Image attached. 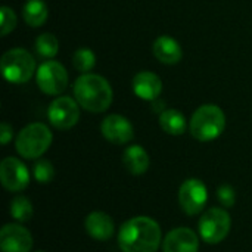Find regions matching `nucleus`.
<instances>
[{
  "label": "nucleus",
  "instance_id": "4be33fe9",
  "mask_svg": "<svg viewBox=\"0 0 252 252\" xmlns=\"http://www.w3.org/2000/svg\"><path fill=\"white\" fill-rule=\"evenodd\" d=\"M72 65H74V68L77 71H80L83 74H87L96 65V55L93 53V50H90L87 47H81L74 53Z\"/></svg>",
  "mask_w": 252,
  "mask_h": 252
},
{
  "label": "nucleus",
  "instance_id": "2eb2a0df",
  "mask_svg": "<svg viewBox=\"0 0 252 252\" xmlns=\"http://www.w3.org/2000/svg\"><path fill=\"white\" fill-rule=\"evenodd\" d=\"M86 232L96 241H108L115 233V223L106 213H90L84 220Z\"/></svg>",
  "mask_w": 252,
  "mask_h": 252
},
{
  "label": "nucleus",
  "instance_id": "20e7f679",
  "mask_svg": "<svg viewBox=\"0 0 252 252\" xmlns=\"http://www.w3.org/2000/svg\"><path fill=\"white\" fill-rule=\"evenodd\" d=\"M50 128L43 123H32L24 127L16 136L15 148L25 159H38L52 145Z\"/></svg>",
  "mask_w": 252,
  "mask_h": 252
},
{
  "label": "nucleus",
  "instance_id": "f8f14e48",
  "mask_svg": "<svg viewBox=\"0 0 252 252\" xmlns=\"http://www.w3.org/2000/svg\"><path fill=\"white\" fill-rule=\"evenodd\" d=\"M102 136L114 145H126L134 137V130L131 123L118 114L108 115L100 126Z\"/></svg>",
  "mask_w": 252,
  "mask_h": 252
},
{
  "label": "nucleus",
  "instance_id": "393cba45",
  "mask_svg": "<svg viewBox=\"0 0 252 252\" xmlns=\"http://www.w3.org/2000/svg\"><path fill=\"white\" fill-rule=\"evenodd\" d=\"M217 196L220 204L226 208H232L236 202V192L230 185H221L217 190Z\"/></svg>",
  "mask_w": 252,
  "mask_h": 252
},
{
  "label": "nucleus",
  "instance_id": "dca6fc26",
  "mask_svg": "<svg viewBox=\"0 0 252 252\" xmlns=\"http://www.w3.org/2000/svg\"><path fill=\"white\" fill-rule=\"evenodd\" d=\"M152 52H154L155 58L165 65L179 63L182 56H183V52H182L179 41L170 35H159L154 41Z\"/></svg>",
  "mask_w": 252,
  "mask_h": 252
},
{
  "label": "nucleus",
  "instance_id": "0eeeda50",
  "mask_svg": "<svg viewBox=\"0 0 252 252\" xmlns=\"http://www.w3.org/2000/svg\"><path fill=\"white\" fill-rule=\"evenodd\" d=\"M35 81L44 94L58 96L63 93L68 86V72L62 63L49 59L38 66L35 72Z\"/></svg>",
  "mask_w": 252,
  "mask_h": 252
},
{
  "label": "nucleus",
  "instance_id": "aec40b11",
  "mask_svg": "<svg viewBox=\"0 0 252 252\" xmlns=\"http://www.w3.org/2000/svg\"><path fill=\"white\" fill-rule=\"evenodd\" d=\"M9 213L18 223H25V221H30L32 219L34 210H32V204L30 202L28 198L18 195L10 201Z\"/></svg>",
  "mask_w": 252,
  "mask_h": 252
},
{
  "label": "nucleus",
  "instance_id": "39448f33",
  "mask_svg": "<svg viewBox=\"0 0 252 252\" xmlns=\"http://www.w3.org/2000/svg\"><path fill=\"white\" fill-rule=\"evenodd\" d=\"M3 77L13 84H22L31 80L35 72V61L25 49L7 50L0 61Z\"/></svg>",
  "mask_w": 252,
  "mask_h": 252
},
{
  "label": "nucleus",
  "instance_id": "6ab92c4d",
  "mask_svg": "<svg viewBox=\"0 0 252 252\" xmlns=\"http://www.w3.org/2000/svg\"><path fill=\"white\" fill-rule=\"evenodd\" d=\"M159 124L161 128L171 136H180L188 130V121L185 115L177 109L162 111L159 115Z\"/></svg>",
  "mask_w": 252,
  "mask_h": 252
},
{
  "label": "nucleus",
  "instance_id": "f257e3e1",
  "mask_svg": "<svg viewBox=\"0 0 252 252\" xmlns=\"http://www.w3.org/2000/svg\"><path fill=\"white\" fill-rule=\"evenodd\" d=\"M161 244V227L151 217H133L120 227L118 247L123 252H157Z\"/></svg>",
  "mask_w": 252,
  "mask_h": 252
},
{
  "label": "nucleus",
  "instance_id": "6e6552de",
  "mask_svg": "<svg viewBox=\"0 0 252 252\" xmlns=\"http://www.w3.org/2000/svg\"><path fill=\"white\" fill-rule=\"evenodd\" d=\"M47 118L55 128L69 130L80 120V105L69 96H59L50 103Z\"/></svg>",
  "mask_w": 252,
  "mask_h": 252
},
{
  "label": "nucleus",
  "instance_id": "9d476101",
  "mask_svg": "<svg viewBox=\"0 0 252 252\" xmlns=\"http://www.w3.org/2000/svg\"><path fill=\"white\" fill-rule=\"evenodd\" d=\"M1 186L9 192H21L30 183V171L22 161L13 157H7L0 164Z\"/></svg>",
  "mask_w": 252,
  "mask_h": 252
},
{
  "label": "nucleus",
  "instance_id": "ddd939ff",
  "mask_svg": "<svg viewBox=\"0 0 252 252\" xmlns=\"http://www.w3.org/2000/svg\"><path fill=\"white\" fill-rule=\"evenodd\" d=\"M199 238L189 227H177L167 233L162 241V252H198Z\"/></svg>",
  "mask_w": 252,
  "mask_h": 252
},
{
  "label": "nucleus",
  "instance_id": "412c9836",
  "mask_svg": "<svg viewBox=\"0 0 252 252\" xmlns=\"http://www.w3.org/2000/svg\"><path fill=\"white\" fill-rule=\"evenodd\" d=\"M34 49H35L38 56L46 58V59H52V58L56 56V53L59 50V41L53 34L44 32V34H40L35 38Z\"/></svg>",
  "mask_w": 252,
  "mask_h": 252
},
{
  "label": "nucleus",
  "instance_id": "7ed1b4c3",
  "mask_svg": "<svg viewBox=\"0 0 252 252\" xmlns=\"http://www.w3.org/2000/svg\"><path fill=\"white\" fill-rule=\"evenodd\" d=\"M226 128V115L223 109L214 103L199 106L189 123L192 136L199 142H211L221 136Z\"/></svg>",
  "mask_w": 252,
  "mask_h": 252
},
{
  "label": "nucleus",
  "instance_id": "a211bd4d",
  "mask_svg": "<svg viewBox=\"0 0 252 252\" xmlns=\"http://www.w3.org/2000/svg\"><path fill=\"white\" fill-rule=\"evenodd\" d=\"M49 16V9L44 0H27L22 6V18L30 27H41Z\"/></svg>",
  "mask_w": 252,
  "mask_h": 252
},
{
  "label": "nucleus",
  "instance_id": "4468645a",
  "mask_svg": "<svg viewBox=\"0 0 252 252\" xmlns=\"http://www.w3.org/2000/svg\"><path fill=\"white\" fill-rule=\"evenodd\" d=\"M131 89L139 99L154 102L159 97L162 92L161 78L151 71H140L134 75L131 81Z\"/></svg>",
  "mask_w": 252,
  "mask_h": 252
},
{
  "label": "nucleus",
  "instance_id": "9b49d317",
  "mask_svg": "<svg viewBox=\"0 0 252 252\" xmlns=\"http://www.w3.org/2000/svg\"><path fill=\"white\" fill-rule=\"evenodd\" d=\"M32 248V236L19 223L4 224L0 230L1 252H30Z\"/></svg>",
  "mask_w": 252,
  "mask_h": 252
},
{
  "label": "nucleus",
  "instance_id": "f03ea898",
  "mask_svg": "<svg viewBox=\"0 0 252 252\" xmlns=\"http://www.w3.org/2000/svg\"><path fill=\"white\" fill-rule=\"evenodd\" d=\"M74 97L89 112H103L112 103V87L106 78L97 74H83L74 83Z\"/></svg>",
  "mask_w": 252,
  "mask_h": 252
},
{
  "label": "nucleus",
  "instance_id": "a878e982",
  "mask_svg": "<svg viewBox=\"0 0 252 252\" xmlns=\"http://www.w3.org/2000/svg\"><path fill=\"white\" fill-rule=\"evenodd\" d=\"M12 136H13L12 127L7 123H1V126H0V142H1V145H7L12 140Z\"/></svg>",
  "mask_w": 252,
  "mask_h": 252
},
{
  "label": "nucleus",
  "instance_id": "423d86ee",
  "mask_svg": "<svg viewBox=\"0 0 252 252\" xmlns=\"http://www.w3.org/2000/svg\"><path fill=\"white\" fill-rule=\"evenodd\" d=\"M232 227V220L224 208H210L207 210L198 223L201 239L210 245H217L226 239Z\"/></svg>",
  "mask_w": 252,
  "mask_h": 252
},
{
  "label": "nucleus",
  "instance_id": "bb28decb",
  "mask_svg": "<svg viewBox=\"0 0 252 252\" xmlns=\"http://www.w3.org/2000/svg\"><path fill=\"white\" fill-rule=\"evenodd\" d=\"M35 252H44V251H35Z\"/></svg>",
  "mask_w": 252,
  "mask_h": 252
},
{
  "label": "nucleus",
  "instance_id": "f3484780",
  "mask_svg": "<svg viewBox=\"0 0 252 252\" xmlns=\"http://www.w3.org/2000/svg\"><path fill=\"white\" fill-rule=\"evenodd\" d=\"M123 162H124V167L127 168V171L130 174L142 176L149 168V155L142 146L131 145L124 151Z\"/></svg>",
  "mask_w": 252,
  "mask_h": 252
},
{
  "label": "nucleus",
  "instance_id": "b1692460",
  "mask_svg": "<svg viewBox=\"0 0 252 252\" xmlns=\"http://www.w3.org/2000/svg\"><path fill=\"white\" fill-rule=\"evenodd\" d=\"M0 18H1V24H0V34L1 35H7L9 32H12L16 27V15L13 12V9L3 6L0 9Z\"/></svg>",
  "mask_w": 252,
  "mask_h": 252
},
{
  "label": "nucleus",
  "instance_id": "1a4fd4ad",
  "mask_svg": "<svg viewBox=\"0 0 252 252\" xmlns=\"http://www.w3.org/2000/svg\"><path fill=\"white\" fill-rule=\"evenodd\" d=\"M208 190L202 180L188 179L179 189V204L188 216H198L207 205Z\"/></svg>",
  "mask_w": 252,
  "mask_h": 252
},
{
  "label": "nucleus",
  "instance_id": "5701e85b",
  "mask_svg": "<svg viewBox=\"0 0 252 252\" xmlns=\"http://www.w3.org/2000/svg\"><path fill=\"white\" fill-rule=\"evenodd\" d=\"M32 177L40 183V185H47L53 180L55 177V167L52 165L50 161L40 158L35 161L32 165Z\"/></svg>",
  "mask_w": 252,
  "mask_h": 252
}]
</instances>
